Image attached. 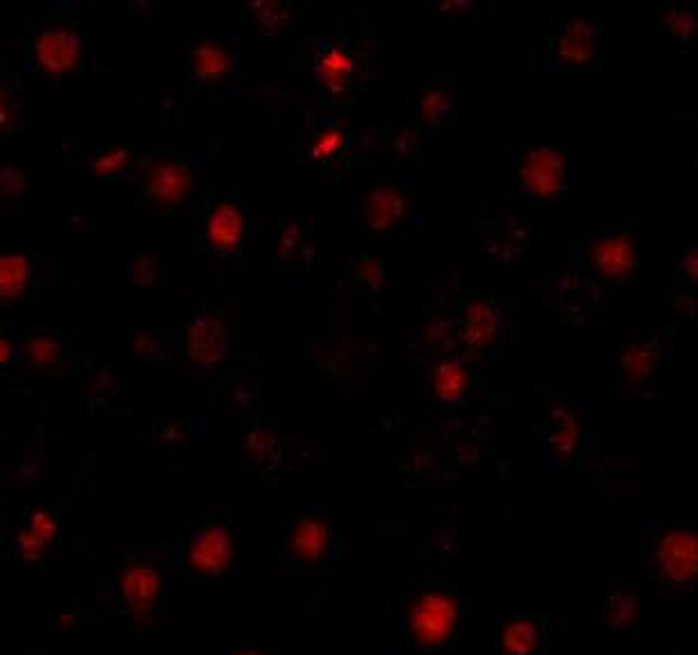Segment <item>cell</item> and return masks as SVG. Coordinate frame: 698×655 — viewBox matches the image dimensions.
Here are the masks:
<instances>
[{
  "mask_svg": "<svg viewBox=\"0 0 698 655\" xmlns=\"http://www.w3.org/2000/svg\"><path fill=\"white\" fill-rule=\"evenodd\" d=\"M464 617L462 599L455 590H418L400 617V648L407 653H434L457 638Z\"/></svg>",
  "mask_w": 698,
  "mask_h": 655,
  "instance_id": "6da1fadb",
  "label": "cell"
},
{
  "mask_svg": "<svg viewBox=\"0 0 698 655\" xmlns=\"http://www.w3.org/2000/svg\"><path fill=\"white\" fill-rule=\"evenodd\" d=\"M649 563L655 578L667 588L678 593L691 590L698 574L696 529L685 523H667L660 527L651 538Z\"/></svg>",
  "mask_w": 698,
  "mask_h": 655,
  "instance_id": "7a4b0ae2",
  "label": "cell"
},
{
  "mask_svg": "<svg viewBox=\"0 0 698 655\" xmlns=\"http://www.w3.org/2000/svg\"><path fill=\"white\" fill-rule=\"evenodd\" d=\"M667 358L670 343L660 332L628 337L615 355L613 387H617L619 394H649L653 387H658Z\"/></svg>",
  "mask_w": 698,
  "mask_h": 655,
  "instance_id": "3957f363",
  "label": "cell"
},
{
  "mask_svg": "<svg viewBox=\"0 0 698 655\" xmlns=\"http://www.w3.org/2000/svg\"><path fill=\"white\" fill-rule=\"evenodd\" d=\"M604 59V30L595 21H568L543 44V66L549 73L592 71Z\"/></svg>",
  "mask_w": 698,
  "mask_h": 655,
  "instance_id": "277c9868",
  "label": "cell"
},
{
  "mask_svg": "<svg viewBox=\"0 0 698 655\" xmlns=\"http://www.w3.org/2000/svg\"><path fill=\"white\" fill-rule=\"evenodd\" d=\"M511 177L527 197L556 201L568 190V161L551 148H517L511 152Z\"/></svg>",
  "mask_w": 698,
  "mask_h": 655,
  "instance_id": "5b68a950",
  "label": "cell"
},
{
  "mask_svg": "<svg viewBox=\"0 0 698 655\" xmlns=\"http://www.w3.org/2000/svg\"><path fill=\"white\" fill-rule=\"evenodd\" d=\"M237 538L224 523L201 525L184 547L182 563L188 574L203 581H218L233 572L237 563Z\"/></svg>",
  "mask_w": 698,
  "mask_h": 655,
  "instance_id": "8992f818",
  "label": "cell"
},
{
  "mask_svg": "<svg viewBox=\"0 0 698 655\" xmlns=\"http://www.w3.org/2000/svg\"><path fill=\"white\" fill-rule=\"evenodd\" d=\"M335 545V527L324 511L303 508L290 513L283 529V554L303 568L322 565Z\"/></svg>",
  "mask_w": 698,
  "mask_h": 655,
  "instance_id": "52a82bcc",
  "label": "cell"
},
{
  "mask_svg": "<svg viewBox=\"0 0 698 655\" xmlns=\"http://www.w3.org/2000/svg\"><path fill=\"white\" fill-rule=\"evenodd\" d=\"M590 276L608 288H621L638 271V247L631 233L621 229H604L590 239L585 252Z\"/></svg>",
  "mask_w": 698,
  "mask_h": 655,
  "instance_id": "ba28073f",
  "label": "cell"
},
{
  "mask_svg": "<svg viewBox=\"0 0 698 655\" xmlns=\"http://www.w3.org/2000/svg\"><path fill=\"white\" fill-rule=\"evenodd\" d=\"M585 441V421L574 400L558 398L545 413L543 421V451L549 464L572 466Z\"/></svg>",
  "mask_w": 698,
  "mask_h": 655,
  "instance_id": "9c48e42d",
  "label": "cell"
},
{
  "mask_svg": "<svg viewBox=\"0 0 698 655\" xmlns=\"http://www.w3.org/2000/svg\"><path fill=\"white\" fill-rule=\"evenodd\" d=\"M84 46L71 27H48L32 44V59L39 71L53 78L73 75L82 66Z\"/></svg>",
  "mask_w": 698,
  "mask_h": 655,
  "instance_id": "30bf717a",
  "label": "cell"
},
{
  "mask_svg": "<svg viewBox=\"0 0 698 655\" xmlns=\"http://www.w3.org/2000/svg\"><path fill=\"white\" fill-rule=\"evenodd\" d=\"M186 358L197 369L220 364L229 351V328L216 313H197L186 328Z\"/></svg>",
  "mask_w": 698,
  "mask_h": 655,
  "instance_id": "8fae6325",
  "label": "cell"
},
{
  "mask_svg": "<svg viewBox=\"0 0 698 655\" xmlns=\"http://www.w3.org/2000/svg\"><path fill=\"white\" fill-rule=\"evenodd\" d=\"M504 313L496 301L475 299L462 315V341L468 353H486L498 347L504 335Z\"/></svg>",
  "mask_w": 698,
  "mask_h": 655,
  "instance_id": "7c38bea8",
  "label": "cell"
},
{
  "mask_svg": "<svg viewBox=\"0 0 698 655\" xmlns=\"http://www.w3.org/2000/svg\"><path fill=\"white\" fill-rule=\"evenodd\" d=\"M118 588L131 617H148L161 604L163 576L152 563H131L123 570Z\"/></svg>",
  "mask_w": 698,
  "mask_h": 655,
  "instance_id": "4fadbf2b",
  "label": "cell"
},
{
  "mask_svg": "<svg viewBox=\"0 0 698 655\" xmlns=\"http://www.w3.org/2000/svg\"><path fill=\"white\" fill-rule=\"evenodd\" d=\"M193 169L177 159H159L148 172V199L172 209L188 199L193 190Z\"/></svg>",
  "mask_w": 698,
  "mask_h": 655,
  "instance_id": "5bb4252c",
  "label": "cell"
},
{
  "mask_svg": "<svg viewBox=\"0 0 698 655\" xmlns=\"http://www.w3.org/2000/svg\"><path fill=\"white\" fill-rule=\"evenodd\" d=\"M545 635L547 633L540 617H504L498 624L496 651L498 655H538L545 646Z\"/></svg>",
  "mask_w": 698,
  "mask_h": 655,
  "instance_id": "9a60e30c",
  "label": "cell"
},
{
  "mask_svg": "<svg viewBox=\"0 0 698 655\" xmlns=\"http://www.w3.org/2000/svg\"><path fill=\"white\" fill-rule=\"evenodd\" d=\"M430 385L437 400L445 405H457L468 398L473 387L477 385L475 369L459 358H445L432 366Z\"/></svg>",
  "mask_w": 698,
  "mask_h": 655,
  "instance_id": "2e32d148",
  "label": "cell"
},
{
  "mask_svg": "<svg viewBox=\"0 0 698 655\" xmlns=\"http://www.w3.org/2000/svg\"><path fill=\"white\" fill-rule=\"evenodd\" d=\"M356 57L341 44H328L314 59V75L322 89L330 95H341L348 91L356 75Z\"/></svg>",
  "mask_w": 698,
  "mask_h": 655,
  "instance_id": "e0dca14e",
  "label": "cell"
},
{
  "mask_svg": "<svg viewBox=\"0 0 698 655\" xmlns=\"http://www.w3.org/2000/svg\"><path fill=\"white\" fill-rule=\"evenodd\" d=\"M407 211L403 192L394 186H382L371 190L362 203V222L373 233H387L396 229Z\"/></svg>",
  "mask_w": 698,
  "mask_h": 655,
  "instance_id": "ac0fdd59",
  "label": "cell"
},
{
  "mask_svg": "<svg viewBox=\"0 0 698 655\" xmlns=\"http://www.w3.org/2000/svg\"><path fill=\"white\" fill-rule=\"evenodd\" d=\"M244 239V215L231 201L218 203L206 220V243L211 249L229 254L240 249Z\"/></svg>",
  "mask_w": 698,
  "mask_h": 655,
  "instance_id": "d6986e66",
  "label": "cell"
},
{
  "mask_svg": "<svg viewBox=\"0 0 698 655\" xmlns=\"http://www.w3.org/2000/svg\"><path fill=\"white\" fill-rule=\"evenodd\" d=\"M57 536H59L57 515L46 511V508L34 511L27 518L25 529L19 536L21 559L27 563H39L46 557L50 545L57 540Z\"/></svg>",
  "mask_w": 698,
  "mask_h": 655,
  "instance_id": "ffe728a7",
  "label": "cell"
},
{
  "mask_svg": "<svg viewBox=\"0 0 698 655\" xmlns=\"http://www.w3.org/2000/svg\"><path fill=\"white\" fill-rule=\"evenodd\" d=\"M233 52L229 46L216 39H206L193 48L190 55V66L193 73L201 82H218L224 80L233 71Z\"/></svg>",
  "mask_w": 698,
  "mask_h": 655,
  "instance_id": "44dd1931",
  "label": "cell"
},
{
  "mask_svg": "<svg viewBox=\"0 0 698 655\" xmlns=\"http://www.w3.org/2000/svg\"><path fill=\"white\" fill-rule=\"evenodd\" d=\"M604 617H606L608 629L613 633H617V635H628L631 631H636L638 619H640V599H638V595L633 590H628V588H615L606 597Z\"/></svg>",
  "mask_w": 698,
  "mask_h": 655,
  "instance_id": "7402d4cb",
  "label": "cell"
},
{
  "mask_svg": "<svg viewBox=\"0 0 698 655\" xmlns=\"http://www.w3.org/2000/svg\"><path fill=\"white\" fill-rule=\"evenodd\" d=\"M30 260L21 254L0 256V303L21 299L30 285Z\"/></svg>",
  "mask_w": 698,
  "mask_h": 655,
  "instance_id": "603a6c76",
  "label": "cell"
},
{
  "mask_svg": "<svg viewBox=\"0 0 698 655\" xmlns=\"http://www.w3.org/2000/svg\"><path fill=\"white\" fill-rule=\"evenodd\" d=\"M421 118L426 127L430 129H441L457 120V102H455V95L450 93V89L432 86L423 91Z\"/></svg>",
  "mask_w": 698,
  "mask_h": 655,
  "instance_id": "cb8c5ba5",
  "label": "cell"
},
{
  "mask_svg": "<svg viewBox=\"0 0 698 655\" xmlns=\"http://www.w3.org/2000/svg\"><path fill=\"white\" fill-rule=\"evenodd\" d=\"M344 148H346V131H344V127L326 122L312 138L310 161L314 165H324V163L333 161L337 154H341Z\"/></svg>",
  "mask_w": 698,
  "mask_h": 655,
  "instance_id": "d4e9b609",
  "label": "cell"
},
{
  "mask_svg": "<svg viewBox=\"0 0 698 655\" xmlns=\"http://www.w3.org/2000/svg\"><path fill=\"white\" fill-rule=\"evenodd\" d=\"M244 455L252 461L254 468L267 470L276 464L278 457V441L269 430H254L244 443Z\"/></svg>",
  "mask_w": 698,
  "mask_h": 655,
  "instance_id": "484cf974",
  "label": "cell"
},
{
  "mask_svg": "<svg viewBox=\"0 0 698 655\" xmlns=\"http://www.w3.org/2000/svg\"><path fill=\"white\" fill-rule=\"evenodd\" d=\"M25 353H27V360L34 364V366H50L55 364L61 353H63V343L59 339V335H53V332H37L32 335L25 343Z\"/></svg>",
  "mask_w": 698,
  "mask_h": 655,
  "instance_id": "4316f807",
  "label": "cell"
},
{
  "mask_svg": "<svg viewBox=\"0 0 698 655\" xmlns=\"http://www.w3.org/2000/svg\"><path fill=\"white\" fill-rule=\"evenodd\" d=\"M133 156L125 148H107L93 159V172L102 179H116L129 169Z\"/></svg>",
  "mask_w": 698,
  "mask_h": 655,
  "instance_id": "83f0119b",
  "label": "cell"
},
{
  "mask_svg": "<svg viewBox=\"0 0 698 655\" xmlns=\"http://www.w3.org/2000/svg\"><path fill=\"white\" fill-rule=\"evenodd\" d=\"M662 23L667 25L672 37L678 42V44H689L691 37H694V30H696V19H694V12L687 10V8H672L667 10L665 19H662Z\"/></svg>",
  "mask_w": 698,
  "mask_h": 655,
  "instance_id": "f1b7e54d",
  "label": "cell"
},
{
  "mask_svg": "<svg viewBox=\"0 0 698 655\" xmlns=\"http://www.w3.org/2000/svg\"><path fill=\"white\" fill-rule=\"evenodd\" d=\"M249 10L254 12L258 25L267 32L274 34L281 30L288 21V8L286 3H265V0H258V3H252Z\"/></svg>",
  "mask_w": 698,
  "mask_h": 655,
  "instance_id": "f546056e",
  "label": "cell"
},
{
  "mask_svg": "<svg viewBox=\"0 0 698 655\" xmlns=\"http://www.w3.org/2000/svg\"><path fill=\"white\" fill-rule=\"evenodd\" d=\"M16 114L19 107L14 93L5 84H0V133H5L16 122Z\"/></svg>",
  "mask_w": 698,
  "mask_h": 655,
  "instance_id": "4dcf8cb0",
  "label": "cell"
},
{
  "mask_svg": "<svg viewBox=\"0 0 698 655\" xmlns=\"http://www.w3.org/2000/svg\"><path fill=\"white\" fill-rule=\"evenodd\" d=\"M156 279V260L152 256H141L131 265V283L150 285Z\"/></svg>",
  "mask_w": 698,
  "mask_h": 655,
  "instance_id": "1f68e13d",
  "label": "cell"
},
{
  "mask_svg": "<svg viewBox=\"0 0 698 655\" xmlns=\"http://www.w3.org/2000/svg\"><path fill=\"white\" fill-rule=\"evenodd\" d=\"M8 177H10V169H8V167L0 169V184H3V188H0V192H3V195H19V192H23L25 182H23L21 172H19V175H16L12 182H10Z\"/></svg>",
  "mask_w": 698,
  "mask_h": 655,
  "instance_id": "d6a6232c",
  "label": "cell"
},
{
  "mask_svg": "<svg viewBox=\"0 0 698 655\" xmlns=\"http://www.w3.org/2000/svg\"><path fill=\"white\" fill-rule=\"evenodd\" d=\"M360 273H364V281L373 288L382 285V262H375V260H367L360 269Z\"/></svg>",
  "mask_w": 698,
  "mask_h": 655,
  "instance_id": "836d02e7",
  "label": "cell"
},
{
  "mask_svg": "<svg viewBox=\"0 0 698 655\" xmlns=\"http://www.w3.org/2000/svg\"><path fill=\"white\" fill-rule=\"evenodd\" d=\"M12 360H14V347H12V341H10L5 335H0V366L10 364Z\"/></svg>",
  "mask_w": 698,
  "mask_h": 655,
  "instance_id": "e575fe53",
  "label": "cell"
},
{
  "mask_svg": "<svg viewBox=\"0 0 698 655\" xmlns=\"http://www.w3.org/2000/svg\"><path fill=\"white\" fill-rule=\"evenodd\" d=\"M226 655H263L258 648H237V651H231Z\"/></svg>",
  "mask_w": 698,
  "mask_h": 655,
  "instance_id": "d590c367",
  "label": "cell"
}]
</instances>
